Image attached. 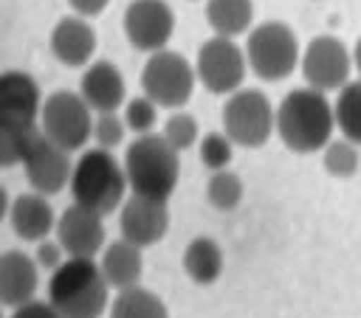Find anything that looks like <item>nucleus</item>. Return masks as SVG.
<instances>
[{
    "label": "nucleus",
    "mask_w": 361,
    "mask_h": 318,
    "mask_svg": "<svg viewBox=\"0 0 361 318\" xmlns=\"http://www.w3.org/2000/svg\"><path fill=\"white\" fill-rule=\"evenodd\" d=\"M37 259H31L23 250L0 253V304L3 307H23L34 301V293L39 287L37 276Z\"/></svg>",
    "instance_id": "obj_17"
},
{
    "label": "nucleus",
    "mask_w": 361,
    "mask_h": 318,
    "mask_svg": "<svg viewBox=\"0 0 361 318\" xmlns=\"http://www.w3.org/2000/svg\"><path fill=\"white\" fill-rule=\"evenodd\" d=\"M39 129L48 141L56 146L76 152L87 144L93 135V115L90 104L82 98V93L73 90H56L42 101L39 110Z\"/></svg>",
    "instance_id": "obj_8"
},
{
    "label": "nucleus",
    "mask_w": 361,
    "mask_h": 318,
    "mask_svg": "<svg viewBox=\"0 0 361 318\" xmlns=\"http://www.w3.org/2000/svg\"><path fill=\"white\" fill-rule=\"evenodd\" d=\"M333 113H336V127L344 138H350L353 144H361V79L347 82L336 101H333Z\"/></svg>",
    "instance_id": "obj_24"
},
{
    "label": "nucleus",
    "mask_w": 361,
    "mask_h": 318,
    "mask_svg": "<svg viewBox=\"0 0 361 318\" xmlns=\"http://www.w3.org/2000/svg\"><path fill=\"white\" fill-rule=\"evenodd\" d=\"M158 121V104L149 96H135L124 104V124L135 135H147Z\"/></svg>",
    "instance_id": "obj_29"
},
{
    "label": "nucleus",
    "mask_w": 361,
    "mask_h": 318,
    "mask_svg": "<svg viewBox=\"0 0 361 318\" xmlns=\"http://www.w3.org/2000/svg\"><path fill=\"white\" fill-rule=\"evenodd\" d=\"M175 31V14L164 0H133L124 8V34L135 51H164Z\"/></svg>",
    "instance_id": "obj_11"
},
{
    "label": "nucleus",
    "mask_w": 361,
    "mask_h": 318,
    "mask_svg": "<svg viewBox=\"0 0 361 318\" xmlns=\"http://www.w3.org/2000/svg\"><path fill=\"white\" fill-rule=\"evenodd\" d=\"M56 242L65 248L68 256H85L93 259L99 250H104V222L102 214L73 203L68 205L56 220Z\"/></svg>",
    "instance_id": "obj_13"
},
{
    "label": "nucleus",
    "mask_w": 361,
    "mask_h": 318,
    "mask_svg": "<svg viewBox=\"0 0 361 318\" xmlns=\"http://www.w3.org/2000/svg\"><path fill=\"white\" fill-rule=\"evenodd\" d=\"M96 51V31L85 17H65L51 31V53L68 68H85Z\"/></svg>",
    "instance_id": "obj_18"
},
{
    "label": "nucleus",
    "mask_w": 361,
    "mask_h": 318,
    "mask_svg": "<svg viewBox=\"0 0 361 318\" xmlns=\"http://www.w3.org/2000/svg\"><path fill=\"white\" fill-rule=\"evenodd\" d=\"M39 132V127H0V166L23 163Z\"/></svg>",
    "instance_id": "obj_27"
},
{
    "label": "nucleus",
    "mask_w": 361,
    "mask_h": 318,
    "mask_svg": "<svg viewBox=\"0 0 361 318\" xmlns=\"http://www.w3.org/2000/svg\"><path fill=\"white\" fill-rule=\"evenodd\" d=\"M25 177L34 186V191L39 194H59L65 186H71V174H73V163L68 158V149L56 146L54 141H48L42 132L34 138L25 160Z\"/></svg>",
    "instance_id": "obj_12"
},
{
    "label": "nucleus",
    "mask_w": 361,
    "mask_h": 318,
    "mask_svg": "<svg viewBox=\"0 0 361 318\" xmlns=\"http://www.w3.org/2000/svg\"><path fill=\"white\" fill-rule=\"evenodd\" d=\"M62 262H65V248H62L59 242L42 239V242L37 245V265H39V267H45V270L54 273Z\"/></svg>",
    "instance_id": "obj_32"
},
{
    "label": "nucleus",
    "mask_w": 361,
    "mask_h": 318,
    "mask_svg": "<svg viewBox=\"0 0 361 318\" xmlns=\"http://www.w3.org/2000/svg\"><path fill=\"white\" fill-rule=\"evenodd\" d=\"M206 200L217 208V211H231L240 205L243 200V180L240 174L228 172V169H220V172H212L209 183H206Z\"/></svg>",
    "instance_id": "obj_26"
},
{
    "label": "nucleus",
    "mask_w": 361,
    "mask_h": 318,
    "mask_svg": "<svg viewBox=\"0 0 361 318\" xmlns=\"http://www.w3.org/2000/svg\"><path fill=\"white\" fill-rule=\"evenodd\" d=\"M8 208H11V200H8V191L0 186V222L3 217H8Z\"/></svg>",
    "instance_id": "obj_35"
},
{
    "label": "nucleus",
    "mask_w": 361,
    "mask_h": 318,
    "mask_svg": "<svg viewBox=\"0 0 361 318\" xmlns=\"http://www.w3.org/2000/svg\"><path fill=\"white\" fill-rule=\"evenodd\" d=\"M107 293L102 267L85 256H68L48 279V304L62 318H99L107 310Z\"/></svg>",
    "instance_id": "obj_2"
},
{
    "label": "nucleus",
    "mask_w": 361,
    "mask_h": 318,
    "mask_svg": "<svg viewBox=\"0 0 361 318\" xmlns=\"http://www.w3.org/2000/svg\"><path fill=\"white\" fill-rule=\"evenodd\" d=\"M124 174L133 194L166 203L180 174L178 149L164 135H138L124 152Z\"/></svg>",
    "instance_id": "obj_3"
},
{
    "label": "nucleus",
    "mask_w": 361,
    "mask_h": 318,
    "mask_svg": "<svg viewBox=\"0 0 361 318\" xmlns=\"http://www.w3.org/2000/svg\"><path fill=\"white\" fill-rule=\"evenodd\" d=\"M276 129V107L262 90L240 87L223 104V132L245 149L262 146Z\"/></svg>",
    "instance_id": "obj_6"
},
{
    "label": "nucleus",
    "mask_w": 361,
    "mask_h": 318,
    "mask_svg": "<svg viewBox=\"0 0 361 318\" xmlns=\"http://www.w3.org/2000/svg\"><path fill=\"white\" fill-rule=\"evenodd\" d=\"M124 129H127V124H124V118H118L116 113H99V115L93 118V138H96V144H99L102 149L118 146V144L124 141Z\"/></svg>",
    "instance_id": "obj_31"
},
{
    "label": "nucleus",
    "mask_w": 361,
    "mask_h": 318,
    "mask_svg": "<svg viewBox=\"0 0 361 318\" xmlns=\"http://www.w3.org/2000/svg\"><path fill=\"white\" fill-rule=\"evenodd\" d=\"M161 135H164V138H166L178 152H183V149H189V146H195V144H197L200 129H197L195 115H189V113H172V115L164 121Z\"/></svg>",
    "instance_id": "obj_28"
},
{
    "label": "nucleus",
    "mask_w": 361,
    "mask_h": 318,
    "mask_svg": "<svg viewBox=\"0 0 361 318\" xmlns=\"http://www.w3.org/2000/svg\"><path fill=\"white\" fill-rule=\"evenodd\" d=\"M118 228H121V239H127L138 248H147V245H155L158 239H164V234L169 228V211L158 200L133 194L127 203H121Z\"/></svg>",
    "instance_id": "obj_15"
},
{
    "label": "nucleus",
    "mask_w": 361,
    "mask_h": 318,
    "mask_svg": "<svg viewBox=\"0 0 361 318\" xmlns=\"http://www.w3.org/2000/svg\"><path fill=\"white\" fill-rule=\"evenodd\" d=\"M124 191H127L124 163H118L110 149L96 146L79 155L71 174L73 203L104 217L124 203Z\"/></svg>",
    "instance_id": "obj_4"
},
{
    "label": "nucleus",
    "mask_w": 361,
    "mask_h": 318,
    "mask_svg": "<svg viewBox=\"0 0 361 318\" xmlns=\"http://www.w3.org/2000/svg\"><path fill=\"white\" fill-rule=\"evenodd\" d=\"M0 307H3V304H0ZM0 318H3V310H0Z\"/></svg>",
    "instance_id": "obj_37"
},
{
    "label": "nucleus",
    "mask_w": 361,
    "mask_h": 318,
    "mask_svg": "<svg viewBox=\"0 0 361 318\" xmlns=\"http://www.w3.org/2000/svg\"><path fill=\"white\" fill-rule=\"evenodd\" d=\"M11 318H62L48 301H28L23 307H14Z\"/></svg>",
    "instance_id": "obj_33"
},
{
    "label": "nucleus",
    "mask_w": 361,
    "mask_h": 318,
    "mask_svg": "<svg viewBox=\"0 0 361 318\" xmlns=\"http://www.w3.org/2000/svg\"><path fill=\"white\" fill-rule=\"evenodd\" d=\"M99 267H102V273H104L110 287H116V290L135 287L138 279H141V270H144L141 248L127 242V239H116V242L104 245Z\"/></svg>",
    "instance_id": "obj_20"
},
{
    "label": "nucleus",
    "mask_w": 361,
    "mask_h": 318,
    "mask_svg": "<svg viewBox=\"0 0 361 318\" xmlns=\"http://www.w3.org/2000/svg\"><path fill=\"white\" fill-rule=\"evenodd\" d=\"M79 93L90 104L93 113H116L124 104L127 87H124L121 70L113 62L96 59V62H90V68H85L82 82H79Z\"/></svg>",
    "instance_id": "obj_16"
},
{
    "label": "nucleus",
    "mask_w": 361,
    "mask_h": 318,
    "mask_svg": "<svg viewBox=\"0 0 361 318\" xmlns=\"http://www.w3.org/2000/svg\"><path fill=\"white\" fill-rule=\"evenodd\" d=\"M110 318H169V312L155 293L135 284V287L118 290V295L110 304Z\"/></svg>",
    "instance_id": "obj_23"
},
{
    "label": "nucleus",
    "mask_w": 361,
    "mask_h": 318,
    "mask_svg": "<svg viewBox=\"0 0 361 318\" xmlns=\"http://www.w3.org/2000/svg\"><path fill=\"white\" fill-rule=\"evenodd\" d=\"M206 20L217 37H237L245 34L254 20L251 0H206Z\"/></svg>",
    "instance_id": "obj_22"
},
{
    "label": "nucleus",
    "mask_w": 361,
    "mask_h": 318,
    "mask_svg": "<svg viewBox=\"0 0 361 318\" xmlns=\"http://www.w3.org/2000/svg\"><path fill=\"white\" fill-rule=\"evenodd\" d=\"M42 96L37 82L23 70L0 73V127H37Z\"/></svg>",
    "instance_id": "obj_14"
},
{
    "label": "nucleus",
    "mask_w": 361,
    "mask_h": 318,
    "mask_svg": "<svg viewBox=\"0 0 361 318\" xmlns=\"http://www.w3.org/2000/svg\"><path fill=\"white\" fill-rule=\"evenodd\" d=\"M8 222L14 228V234L23 242H42L54 228H56V217L51 203L45 200V194L34 191V194H20L17 200H11L8 208Z\"/></svg>",
    "instance_id": "obj_19"
},
{
    "label": "nucleus",
    "mask_w": 361,
    "mask_h": 318,
    "mask_svg": "<svg viewBox=\"0 0 361 318\" xmlns=\"http://www.w3.org/2000/svg\"><path fill=\"white\" fill-rule=\"evenodd\" d=\"M231 146L234 141L226 135V132H206L200 138V160L206 169L212 172H220L231 163Z\"/></svg>",
    "instance_id": "obj_30"
},
{
    "label": "nucleus",
    "mask_w": 361,
    "mask_h": 318,
    "mask_svg": "<svg viewBox=\"0 0 361 318\" xmlns=\"http://www.w3.org/2000/svg\"><path fill=\"white\" fill-rule=\"evenodd\" d=\"M336 129V113L316 87H293L276 104V135L299 155L324 149Z\"/></svg>",
    "instance_id": "obj_1"
},
{
    "label": "nucleus",
    "mask_w": 361,
    "mask_h": 318,
    "mask_svg": "<svg viewBox=\"0 0 361 318\" xmlns=\"http://www.w3.org/2000/svg\"><path fill=\"white\" fill-rule=\"evenodd\" d=\"M245 70H248L245 48H240L231 37L214 34L197 48V59H195L197 82L214 96H231L234 90H240Z\"/></svg>",
    "instance_id": "obj_9"
},
{
    "label": "nucleus",
    "mask_w": 361,
    "mask_h": 318,
    "mask_svg": "<svg viewBox=\"0 0 361 318\" xmlns=\"http://www.w3.org/2000/svg\"><path fill=\"white\" fill-rule=\"evenodd\" d=\"M197 73L195 65H189V59L178 51H155L141 70V90L144 96H149L158 107L166 110H180L195 90Z\"/></svg>",
    "instance_id": "obj_7"
},
{
    "label": "nucleus",
    "mask_w": 361,
    "mask_h": 318,
    "mask_svg": "<svg viewBox=\"0 0 361 318\" xmlns=\"http://www.w3.org/2000/svg\"><path fill=\"white\" fill-rule=\"evenodd\" d=\"M245 59H248V68L259 79L279 82V79L290 76L293 68H299V59H302L299 39H296L293 28H288L279 20L259 23L248 31Z\"/></svg>",
    "instance_id": "obj_5"
},
{
    "label": "nucleus",
    "mask_w": 361,
    "mask_h": 318,
    "mask_svg": "<svg viewBox=\"0 0 361 318\" xmlns=\"http://www.w3.org/2000/svg\"><path fill=\"white\" fill-rule=\"evenodd\" d=\"M299 68H302L307 87H316L322 93L341 90L350 82L353 53L347 51V45L338 37L322 34V37H313L307 42V48L302 51Z\"/></svg>",
    "instance_id": "obj_10"
},
{
    "label": "nucleus",
    "mask_w": 361,
    "mask_h": 318,
    "mask_svg": "<svg viewBox=\"0 0 361 318\" xmlns=\"http://www.w3.org/2000/svg\"><path fill=\"white\" fill-rule=\"evenodd\" d=\"M183 270L195 284H212L223 273V250L209 236H195L183 250Z\"/></svg>",
    "instance_id": "obj_21"
},
{
    "label": "nucleus",
    "mask_w": 361,
    "mask_h": 318,
    "mask_svg": "<svg viewBox=\"0 0 361 318\" xmlns=\"http://www.w3.org/2000/svg\"><path fill=\"white\" fill-rule=\"evenodd\" d=\"M322 163L324 169L344 180V177H353L361 166V155H358V144H353L350 138H330L327 146H324V155H322Z\"/></svg>",
    "instance_id": "obj_25"
},
{
    "label": "nucleus",
    "mask_w": 361,
    "mask_h": 318,
    "mask_svg": "<svg viewBox=\"0 0 361 318\" xmlns=\"http://www.w3.org/2000/svg\"><path fill=\"white\" fill-rule=\"evenodd\" d=\"M353 68L358 70V79H361V37H358V42L353 48Z\"/></svg>",
    "instance_id": "obj_36"
},
{
    "label": "nucleus",
    "mask_w": 361,
    "mask_h": 318,
    "mask_svg": "<svg viewBox=\"0 0 361 318\" xmlns=\"http://www.w3.org/2000/svg\"><path fill=\"white\" fill-rule=\"evenodd\" d=\"M68 3L79 17H96V14H102L107 8L110 0H68Z\"/></svg>",
    "instance_id": "obj_34"
}]
</instances>
